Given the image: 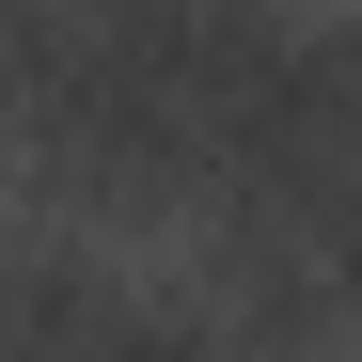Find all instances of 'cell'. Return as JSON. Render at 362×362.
Here are the masks:
<instances>
[{"mask_svg":"<svg viewBox=\"0 0 362 362\" xmlns=\"http://www.w3.org/2000/svg\"><path fill=\"white\" fill-rule=\"evenodd\" d=\"M205 173L236 205L268 189H315V173H362V32L346 16H268L236 32L221 64V110H205Z\"/></svg>","mask_w":362,"mask_h":362,"instance_id":"obj_1","label":"cell"},{"mask_svg":"<svg viewBox=\"0 0 362 362\" xmlns=\"http://www.w3.org/2000/svg\"><path fill=\"white\" fill-rule=\"evenodd\" d=\"M79 362H268L252 331H221V315H158V299H110V331Z\"/></svg>","mask_w":362,"mask_h":362,"instance_id":"obj_2","label":"cell"}]
</instances>
